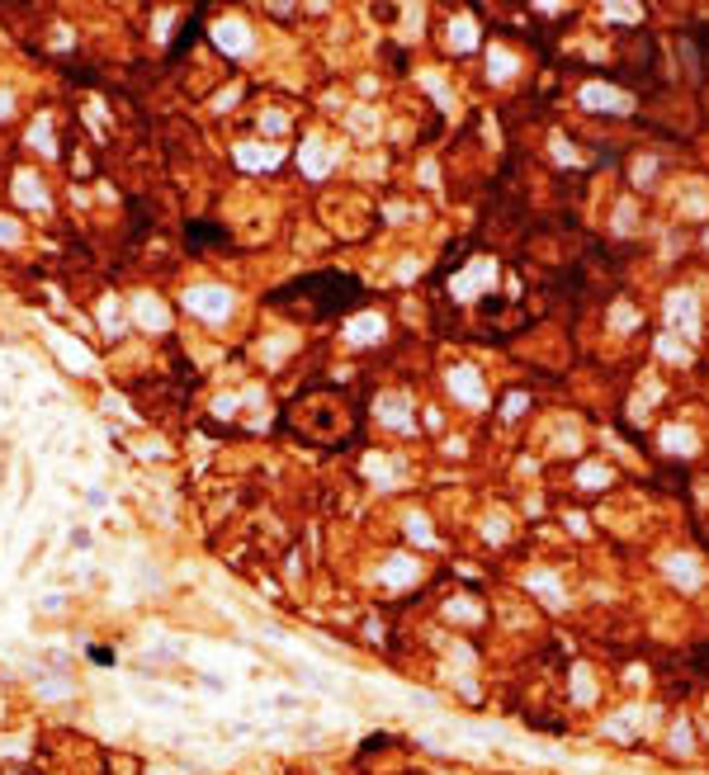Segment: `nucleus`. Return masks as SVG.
Instances as JSON below:
<instances>
[{
    "mask_svg": "<svg viewBox=\"0 0 709 775\" xmlns=\"http://www.w3.org/2000/svg\"><path fill=\"white\" fill-rule=\"evenodd\" d=\"M184 308L199 312V317H227V312H232V294L218 289V284H199V289L184 294Z\"/></svg>",
    "mask_w": 709,
    "mask_h": 775,
    "instance_id": "1",
    "label": "nucleus"
},
{
    "mask_svg": "<svg viewBox=\"0 0 709 775\" xmlns=\"http://www.w3.org/2000/svg\"><path fill=\"white\" fill-rule=\"evenodd\" d=\"M213 43H218L222 53L241 57V53H246V48H251V33H246V24H236V19H227V24H218V28H213Z\"/></svg>",
    "mask_w": 709,
    "mask_h": 775,
    "instance_id": "2",
    "label": "nucleus"
},
{
    "mask_svg": "<svg viewBox=\"0 0 709 775\" xmlns=\"http://www.w3.org/2000/svg\"><path fill=\"white\" fill-rule=\"evenodd\" d=\"M132 312H137V321H142V326H152V331H166V326H170V317H166V308H161L157 298H137V303H132Z\"/></svg>",
    "mask_w": 709,
    "mask_h": 775,
    "instance_id": "3",
    "label": "nucleus"
},
{
    "mask_svg": "<svg viewBox=\"0 0 709 775\" xmlns=\"http://www.w3.org/2000/svg\"><path fill=\"white\" fill-rule=\"evenodd\" d=\"M53 350L62 355V359H67V364H71V369H95V359H90V355H85L80 346H71V341H67L62 331H53Z\"/></svg>",
    "mask_w": 709,
    "mask_h": 775,
    "instance_id": "4",
    "label": "nucleus"
},
{
    "mask_svg": "<svg viewBox=\"0 0 709 775\" xmlns=\"http://www.w3.org/2000/svg\"><path fill=\"white\" fill-rule=\"evenodd\" d=\"M15 194H19V204H28V208H48V194H43V185H33V175H19V180H15Z\"/></svg>",
    "mask_w": 709,
    "mask_h": 775,
    "instance_id": "5",
    "label": "nucleus"
},
{
    "mask_svg": "<svg viewBox=\"0 0 709 775\" xmlns=\"http://www.w3.org/2000/svg\"><path fill=\"white\" fill-rule=\"evenodd\" d=\"M236 161H241V166H274V152H265V147H236Z\"/></svg>",
    "mask_w": 709,
    "mask_h": 775,
    "instance_id": "6",
    "label": "nucleus"
},
{
    "mask_svg": "<svg viewBox=\"0 0 709 775\" xmlns=\"http://www.w3.org/2000/svg\"><path fill=\"white\" fill-rule=\"evenodd\" d=\"M100 326H105L109 336H119V331H123V312H119V303H105V308H100Z\"/></svg>",
    "mask_w": 709,
    "mask_h": 775,
    "instance_id": "7",
    "label": "nucleus"
},
{
    "mask_svg": "<svg viewBox=\"0 0 709 775\" xmlns=\"http://www.w3.org/2000/svg\"><path fill=\"white\" fill-rule=\"evenodd\" d=\"M38 695H43V700H67V695H71V686H62V681H38Z\"/></svg>",
    "mask_w": 709,
    "mask_h": 775,
    "instance_id": "8",
    "label": "nucleus"
},
{
    "mask_svg": "<svg viewBox=\"0 0 709 775\" xmlns=\"http://www.w3.org/2000/svg\"><path fill=\"white\" fill-rule=\"evenodd\" d=\"M28 142H33V147H43V152L53 157V142H48V118H38V123H33V133H28Z\"/></svg>",
    "mask_w": 709,
    "mask_h": 775,
    "instance_id": "9",
    "label": "nucleus"
},
{
    "mask_svg": "<svg viewBox=\"0 0 709 775\" xmlns=\"http://www.w3.org/2000/svg\"><path fill=\"white\" fill-rule=\"evenodd\" d=\"M383 331V321H355L350 326V341H369V336H378Z\"/></svg>",
    "mask_w": 709,
    "mask_h": 775,
    "instance_id": "10",
    "label": "nucleus"
},
{
    "mask_svg": "<svg viewBox=\"0 0 709 775\" xmlns=\"http://www.w3.org/2000/svg\"><path fill=\"white\" fill-rule=\"evenodd\" d=\"M303 161H308V170H313V175H322V170H326V152H317V147H308V152H303Z\"/></svg>",
    "mask_w": 709,
    "mask_h": 775,
    "instance_id": "11",
    "label": "nucleus"
},
{
    "mask_svg": "<svg viewBox=\"0 0 709 775\" xmlns=\"http://www.w3.org/2000/svg\"><path fill=\"white\" fill-rule=\"evenodd\" d=\"M0 241H5V246H15V241H19V227H15L10 217H0Z\"/></svg>",
    "mask_w": 709,
    "mask_h": 775,
    "instance_id": "12",
    "label": "nucleus"
},
{
    "mask_svg": "<svg viewBox=\"0 0 709 775\" xmlns=\"http://www.w3.org/2000/svg\"><path fill=\"white\" fill-rule=\"evenodd\" d=\"M274 704H279V709H303V700H298V695H274Z\"/></svg>",
    "mask_w": 709,
    "mask_h": 775,
    "instance_id": "13",
    "label": "nucleus"
},
{
    "mask_svg": "<svg viewBox=\"0 0 709 775\" xmlns=\"http://www.w3.org/2000/svg\"><path fill=\"white\" fill-rule=\"evenodd\" d=\"M10 114V90H0V118Z\"/></svg>",
    "mask_w": 709,
    "mask_h": 775,
    "instance_id": "14",
    "label": "nucleus"
}]
</instances>
